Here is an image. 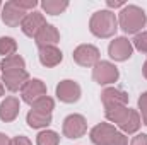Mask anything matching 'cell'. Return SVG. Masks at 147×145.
Instances as JSON below:
<instances>
[{
    "label": "cell",
    "mask_w": 147,
    "mask_h": 145,
    "mask_svg": "<svg viewBox=\"0 0 147 145\" xmlns=\"http://www.w3.org/2000/svg\"><path fill=\"white\" fill-rule=\"evenodd\" d=\"M36 145H60V135L53 130H43L38 133Z\"/></svg>",
    "instance_id": "44dd1931"
},
{
    "label": "cell",
    "mask_w": 147,
    "mask_h": 145,
    "mask_svg": "<svg viewBox=\"0 0 147 145\" xmlns=\"http://www.w3.org/2000/svg\"><path fill=\"white\" fill-rule=\"evenodd\" d=\"M38 58H39V63L46 68H53L57 65L62 63L63 60V53L60 48L57 46H43L38 50Z\"/></svg>",
    "instance_id": "5bb4252c"
},
{
    "label": "cell",
    "mask_w": 147,
    "mask_h": 145,
    "mask_svg": "<svg viewBox=\"0 0 147 145\" xmlns=\"http://www.w3.org/2000/svg\"><path fill=\"white\" fill-rule=\"evenodd\" d=\"M101 101H103L105 109L113 108V106H127L128 104V94L121 89L108 87L101 92Z\"/></svg>",
    "instance_id": "9a60e30c"
},
{
    "label": "cell",
    "mask_w": 147,
    "mask_h": 145,
    "mask_svg": "<svg viewBox=\"0 0 147 145\" xmlns=\"http://www.w3.org/2000/svg\"><path fill=\"white\" fill-rule=\"evenodd\" d=\"M0 9H2V2H0Z\"/></svg>",
    "instance_id": "d6a6232c"
},
{
    "label": "cell",
    "mask_w": 147,
    "mask_h": 145,
    "mask_svg": "<svg viewBox=\"0 0 147 145\" xmlns=\"http://www.w3.org/2000/svg\"><path fill=\"white\" fill-rule=\"evenodd\" d=\"M45 26H46L45 15H43L41 12L33 10V12H29V14L24 17V21H22V24H21V29H22V33H24L26 36L36 38L38 33H39Z\"/></svg>",
    "instance_id": "4fadbf2b"
},
{
    "label": "cell",
    "mask_w": 147,
    "mask_h": 145,
    "mask_svg": "<svg viewBox=\"0 0 147 145\" xmlns=\"http://www.w3.org/2000/svg\"><path fill=\"white\" fill-rule=\"evenodd\" d=\"M116 29H118V19L110 9L94 12L89 21V31L96 38H103V39L113 38Z\"/></svg>",
    "instance_id": "3957f363"
},
{
    "label": "cell",
    "mask_w": 147,
    "mask_h": 145,
    "mask_svg": "<svg viewBox=\"0 0 147 145\" xmlns=\"http://www.w3.org/2000/svg\"><path fill=\"white\" fill-rule=\"evenodd\" d=\"M16 51H17V43H16L14 38L0 36V55H2L3 58L16 55Z\"/></svg>",
    "instance_id": "7402d4cb"
},
{
    "label": "cell",
    "mask_w": 147,
    "mask_h": 145,
    "mask_svg": "<svg viewBox=\"0 0 147 145\" xmlns=\"http://www.w3.org/2000/svg\"><path fill=\"white\" fill-rule=\"evenodd\" d=\"M0 68L2 72H9V70H26V62L21 55H12V56H7L0 62Z\"/></svg>",
    "instance_id": "ffe728a7"
},
{
    "label": "cell",
    "mask_w": 147,
    "mask_h": 145,
    "mask_svg": "<svg viewBox=\"0 0 147 145\" xmlns=\"http://www.w3.org/2000/svg\"><path fill=\"white\" fill-rule=\"evenodd\" d=\"M132 46L135 50H139L140 53H147V31H142V33L135 34L134 41H132Z\"/></svg>",
    "instance_id": "cb8c5ba5"
},
{
    "label": "cell",
    "mask_w": 147,
    "mask_h": 145,
    "mask_svg": "<svg viewBox=\"0 0 147 145\" xmlns=\"http://www.w3.org/2000/svg\"><path fill=\"white\" fill-rule=\"evenodd\" d=\"M43 96H46V85L39 79H29L21 89V97L28 104H33L34 101H38Z\"/></svg>",
    "instance_id": "8fae6325"
},
{
    "label": "cell",
    "mask_w": 147,
    "mask_h": 145,
    "mask_svg": "<svg viewBox=\"0 0 147 145\" xmlns=\"http://www.w3.org/2000/svg\"><path fill=\"white\" fill-rule=\"evenodd\" d=\"M67 7H69V2L67 0H43L41 2L43 12L45 14H50V15H58L63 10H67Z\"/></svg>",
    "instance_id": "d6986e66"
},
{
    "label": "cell",
    "mask_w": 147,
    "mask_h": 145,
    "mask_svg": "<svg viewBox=\"0 0 147 145\" xmlns=\"http://www.w3.org/2000/svg\"><path fill=\"white\" fill-rule=\"evenodd\" d=\"M55 94L57 97L62 101V103H67V104H72V103H77L80 99V85L75 82V80H70V79H65L62 80L57 89H55Z\"/></svg>",
    "instance_id": "30bf717a"
},
{
    "label": "cell",
    "mask_w": 147,
    "mask_h": 145,
    "mask_svg": "<svg viewBox=\"0 0 147 145\" xmlns=\"http://www.w3.org/2000/svg\"><path fill=\"white\" fill-rule=\"evenodd\" d=\"M16 3H17L22 10H26V12H29V10L33 12V9L38 5L36 0H16Z\"/></svg>",
    "instance_id": "484cf974"
},
{
    "label": "cell",
    "mask_w": 147,
    "mask_h": 145,
    "mask_svg": "<svg viewBox=\"0 0 147 145\" xmlns=\"http://www.w3.org/2000/svg\"><path fill=\"white\" fill-rule=\"evenodd\" d=\"M34 41H36L38 48H43V46H55V44L60 41V33H58V29H57L55 26L46 24V26L38 33V36L34 38Z\"/></svg>",
    "instance_id": "e0dca14e"
},
{
    "label": "cell",
    "mask_w": 147,
    "mask_h": 145,
    "mask_svg": "<svg viewBox=\"0 0 147 145\" xmlns=\"http://www.w3.org/2000/svg\"><path fill=\"white\" fill-rule=\"evenodd\" d=\"M89 138L94 145H128L127 135L118 132L110 123H98L91 130Z\"/></svg>",
    "instance_id": "277c9868"
},
{
    "label": "cell",
    "mask_w": 147,
    "mask_h": 145,
    "mask_svg": "<svg viewBox=\"0 0 147 145\" xmlns=\"http://www.w3.org/2000/svg\"><path fill=\"white\" fill-rule=\"evenodd\" d=\"M142 73H144V77L147 79V60H146V63H144V67H142Z\"/></svg>",
    "instance_id": "4dcf8cb0"
},
{
    "label": "cell",
    "mask_w": 147,
    "mask_h": 145,
    "mask_svg": "<svg viewBox=\"0 0 147 145\" xmlns=\"http://www.w3.org/2000/svg\"><path fill=\"white\" fill-rule=\"evenodd\" d=\"M147 24V15L139 5H125L118 15V26L125 34H139Z\"/></svg>",
    "instance_id": "7a4b0ae2"
},
{
    "label": "cell",
    "mask_w": 147,
    "mask_h": 145,
    "mask_svg": "<svg viewBox=\"0 0 147 145\" xmlns=\"http://www.w3.org/2000/svg\"><path fill=\"white\" fill-rule=\"evenodd\" d=\"M29 12H26V10H22L17 3H16V0H10V2H5L3 5H2V21H3V24L5 26H9V28H16V26H21L22 24V21H24V17L28 15Z\"/></svg>",
    "instance_id": "ba28073f"
},
{
    "label": "cell",
    "mask_w": 147,
    "mask_h": 145,
    "mask_svg": "<svg viewBox=\"0 0 147 145\" xmlns=\"http://www.w3.org/2000/svg\"><path fill=\"white\" fill-rule=\"evenodd\" d=\"M10 142H12V140H10L5 133H0V145H10Z\"/></svg>",
    "instance_id": "f546056e"
},
{
    "label": "cell",
    "mask_w": 147,
    "mask_h": 145,
    "mask_svg": "<svg viewBox=\"0 0 147 145\" xmlns=\"http://www.w3.org/2000/svg\"><path fill=\"white\" fill-rule=\"evenodd\" d=\"M3 92H5V87H3V84H2V82H0V97H2V96H3Z\"/></svg>",
    "instance_id": "1f68e13d"
},
{
    "label": "cell",
    "mask_w": 147,
    "mask_h": 145,
    "mask_svg": "<svg viewBox=\"0 0 147 145\" xmlns=\"http://www.w3.org/2000/svg\"><path fill=\"white\" fill-rule=\"evenodd\" d=\"M19 111H21V103L17 97L14 96H9L2 101L0 104V119L3 123H10L14 121L17 116H19Z\"/></svg>",
    "instance_id": "2e32d148"
},
{
    "label": "cell",
    "mask_w": 147,
    "mask_h": 145,
    "mask_svg": "<svg viewBox=\"0 0 147 145\" xmlns=\"http://www.w3.org/2000/svg\"><path fill=\"white\" fill-rule=\"evenodd\" d=\"M86 132H87V121H86V118H84L82 114L74 113V114H69V116L63 119V125H62V133H63V137L74 140V138L84 137Z\"/></svg>",
    "instance_id": "5b68a950"
},
{
    "label": "cell",
    "mask_w": 147,
    "mask_h": 145,
    "mask_svg": "<svg viewBox=\"0 0 147 145\" xmlns=\"http://www.w3.org/2000/svg\"><path fill=\"white\" fill-rule=\"evenodd\" d=\"M29 80V73L28 70H9V72H2V84L7 91L10 92H17L22 89V85Z\"/></svg>",
    "instance_id": "7c38bea8"
},
{
    "label": "cell",
    "mask_w": 147,
    "mask_h": 145,
    "mask_svg": "<svg viewBox=\"0 0 147 145\" xmlns=\"http://www.w3.org/2000/svg\"><path fill=\"white\" fill-rule=\"evenodd\" d=\"M105 114H106V119L108 121L118 125V128L121 130V133H127V135L137 133L139 128H140V125H142L140 114L135 109H130L128 106L106 108L105 109Z\"/></svg>",
    "instance_id": "6da1fadb"
},
{
    "label": "cell",
    "mask_w": 147,
    "mask_h": 145,
    "mask_svg": "<svg viewBox=\"0 0 147 145\" xmlns=\"http://www.w3.org/2000/svg\"><path fill=\"white\" fill-rule=\"evenodd\" d=\"M132 53H134L132 41H128L125 36L115 38L108 46V55L115 62H125L132 56Z\"/></svg>",
    "instance_id": "9c48e42d"
},
{
    "label": "cell",
    "mask_w": 147,
    "mask_h": 145,
    "mask_svg": "<svg viewBox=\"0 0 147 145\" xmlns=\"http://www.w3.org/2000/svg\"><path fill=\"white\" fill-rule=\"evenodd\" d=\"M31 109H36V111H41V113L51 114V111L55 109V101L50 96H43V97H39L38 101H34L31 104Z\"/></svg>",
    "instance_id": "603a6c76"
},
{
    "label": "cell",
    "mask_w": 147,
    "mask_h": 145,
    "mask_svg": "<svg viewBox=\"0 0 147 145\" xmlns=\"http://www.w3.org/2000/svg\"><path fill=\"white\" fill-rule=\"evenodd\" d=\"M106 3H108L110 9H118V7L123 9V7H125V2H123V0H108Z\"/></svg>",
    "instance_id": "f1b7e54d"
},
{
    "label": "cell",
    "mask_w": 147,
    "mask_h": 145,
    "mask_svg": "<svg viewBox=\"0 0 147 145\" xmlns=\"http://www.w3.org/2000/svg\"><path fill=\"white\" fill-rule=\"evenodd\" d=\"M26 123L34 128V130H39V128H46L48 125H51V114L48 113H41V111H36V109H31L26 116Z\"/></svg>",
    "instance_id": "ac0fdd59"
},
{
    "label": "cell",
    "mask_w": 147,
    "mask_h": 145,
    "mask_svg": "<svg viewBox=\"0 0 147 145\" xmlns=\"http://www.w3.org/2000/svg\"><path fill=\"white\" fill-rule=\"evenodd\" d=\"M130 145H147V133H139L132 138Z\"/></svg>",
    "instance_id": "4316f807"
},
{
    "label": "cell",
    "mask_w": 147,
    "mask_h": 145,
    "mask_svg": "<svg viewBox=\"0 0 147 145\" xmlns=\"http://www.w3.org/2000/svg\"><path fill=\"white\" fill-rule=\"evenodd\" d=\"M120 77V72L118 68L115 67V63L111 62H103L99 60L94 68H92V79L94 82H98L99 85H110V84H115Z\"/></svg>",
    "instance_id": "8992f818"
},
{
    "label": "cell",
    "mask_w": 147,
    "mask_h": 145,
    "mask_svg": "<svg viewBox=\"0 0 147 145\" xmlns=\"http://www.w3.org/2000/svg\"><path fill=\"white\" fill-rule=\"evenodd\" d=\"M139 109H140V114H142V123L147 125V91L146 92H142L140 94V97H139Z\"/></svg>",
    "instance_id": "d4e9b609"
},
{
    "label": "cell",
    "mask_w": 147,
    "mask_h": 145,
    "mask_svg": "<svg viewBox=\"0 0 147 145\" xmlns=\"http://www.w3.org/2000/svg\"><path fill=\"white\" fill-rule=\"evenodd\" d=\"M10 145H33V144H31V140H29L28 137L19 135V137H14V138H12Z\"/></svg>",
    "instance_id": "83f0119b"
},
{
    "label": "cell",
    "mask_w": 147,
    "mask_h": 145,
    "mask_svg": "<svg viewBox=\"0 0 147 145\" xmlns=\"http://www.w3.org/2000/svg\"><path fill=\"white\" fill-rule=\"evenodd\" d=\"M72 58L80 67H94L99 62V50L94 44H80L74 50Z\"/></svg>",
    "instance_id": "52a82bcc"
}]
</instances>
